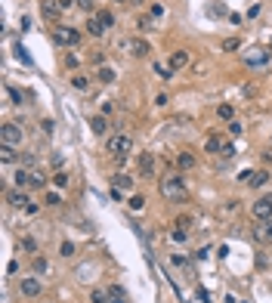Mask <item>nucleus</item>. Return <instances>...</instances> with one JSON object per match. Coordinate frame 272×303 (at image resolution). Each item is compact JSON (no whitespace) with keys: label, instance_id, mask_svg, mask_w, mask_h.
I'll return each mask as SVG.
<instances>
[{"label":"nucleus","instance_id":"obj_1","mask_svg":"<svg viewBox=\"0 0 272 303\" xmlns=\"http://www.w3.org/2000/svg\"><path fill=\"white\" fill-rule=\"evenodd\" d=\"M161 195H164L167 201H189V186L183 183V176L180 173H167V176H161Z\"/></svg>","mask_w":272,"mask_h":303},{"label":"nucleus","instance_id":"obj_2","mask_svg":"<svg viewBox=\"0 0 272 303\" xmlns=\"http://www.w3.org/2000/svg\"><path fill=\"white\" fill-rule=\"evenodd\" d=\"M105 152H108L112 158H118V155H130V152H133V136H130V133H115V136H108Z\"/></svg>","mask_w":272,"mask_h":303},{"label":"nucleus","instance_id":"obj_3","mask_svg":"<svg viewBox=\"0 0 272 303\" xmlns=\"http://www.w3.org/2000/svg\"><path fill=\"white\" fill-rule=\"evenodd\" d=\"M118 47L127 50V53L136 56V59H142V56H149V53H152V47H149V40H146V37H124Z\"/></svg>","mask_w":272,"mask_h":303},{"label":"nucleus","instance_id":"obj_4","mask_svg":"<svg viewBox=\"0 0 272 303\" xmlns=\"http://www.w3.org/2000/svg\"><path fill=\"white\" fill-rule=\"evenodd\" d=\"M251 214H254V220H272V192L269 195H260L257 201L251 204Z\"/></svg>","mask_w":272,"mask_h":303},{"label":"nucleus","instance_id":"obj_5","mask_svg":"<svg viewBox=\"0 0 272 303\" xmlns=\"http://www.w3.org/2000/svg\"><path fill=\"white\" fill-rule=\"evenodd\" d=\"M53 44L59 47H74V44H81V31H74V28H53Z\"/></svg>","mask_w":272,"mask_h":303},{"label":"nucleus","instance_id":"obj_6","mask_svg":"<svg viewBox=\"0 0 272 303\" xmlns=\"http://www.w3.org/2000/svg\"><path fill=\"white\" fill-rule=\"evenodd\" d=\"M22 139H25V130L19 124H3V127H0V142H6V146H22Z\"/></svg>","mask_w":272,"mask_h":303},{"label":"nucleus","instance_id":"obj_7","mask_svg":"<svg viewBox=\"0 0 272 303\" xmlns=\"http://www.w3.org/2000/svg\"><path fill=\"white\" fill-rule=\"evenodd\" d=\"M19 291L25 294V297H40V294H44V285H40L37 279H22Z\"/></svg>","mask_w":272,"mask_h":303},{"label":"nucleus","instance_id":"obj_8","mask_svg":"<svg viewBox=\"0 0 272 303\" xmlns=\"http://www.w3.org/2000/svg\"><path fill=\"white\" fill-rule=\"evenodd\" d=\"M40 10H44V16H47V19H59V16L65 13L59 0H40Z\"/></svg>","mask_w":272,"mask_h":303},{"label":"nucleus","instance_id":"obj_9","mask_svg":"<svg viewBox=\"0 0 272 303\" xmlns=\"http://www.w3.org/2000/svg\"><path fill=\"white\" fill-rule=\"evenodd\" d=\"M254 235H257V241H263V245H272V220H263L254 229Z\"/></svg>","mask_w":272,"mask_h":303},{"label":"nucleus","instance_id":"obj_10","mask_svg":"<svg viewBox=\"0 0 272 303\" xmlns=\"http://www.w3.org/2000/svg\"><path fill=\"white\" fill-rule=\"evenodd\" d=\"M6 201H10L13 207H28V204H31L28 195H25L22 189H10V192H6Z\"/></svg>","mask_w":272,"mask_h":303},{"label":"nucleus","instance_id":"obj_11","mask_svg":"<svg viewBox=\"0 0 272 303\" xmlns=\"http://www.w3.org/2000/svg\"><path fill=\"white\" fill-rule=\"evenodd\" d=\"M186 65H189V50H176V53L170 56V68L180 71V68H186Z\"/></svg>","mask_w":272,"mask_h":303},{"label":"nucleus","instance_id":"obj_12","mask_svg":"<svg viewBox=\"0 0 272 303\" xmlns=\"http://www.w3.org/2000/svg\"><path fill=\"white\" fill-rule=\"evenodd\" d=\"M176 167L180 170H195V152H180L176 155Z\"/></svg>","mask_w":272,"mask_h":303},{"label":"nucleus","instance_id":"obj_13","mask_svg":"<svg viewBox=\"0 0 272 303\" xmlns=\"http://www.w3.org/2000/svg\"><path fill=\"white\" fill-rule=\"evenodd\" d=\"M139 173L142 176H152V173H155V158H152V152L139 155Z\"/></svg>","mask_w":272,"mask_h":303},{"label":"nucleus","instance_id":"obj_14","mask_svg":"<svg viewBox=\"0 0 272 303\" xmlns=\"http://www.w3.org/2000/svg\"><path fill=\"white\" fill-rule=\"evenodd\" d=\"M266 183H269V170H254L251 180H248V186H251V189H263Z\"/></svg>","mask_w":272,"mask_h":303},{"label":"nucleus","instance_id":"obj_15","mask_svg":"<svg viewBox=\"0 0 272 303\" xmlns=\"http://www.w3.org/2000/svg\"><path fill=\"white\" fill-rule=\"evenodd\" d=\"M90 130L96 133V136H102V133L108 130V121H105V115H93V118H90Z\"/></svg>","mask_w":272,"mask_h":303},{"label":"nucleus","instance_id":"obj_16","mask_svg":"<svg viewBox=\"0 0 272 303\" xmlns=\"http://www.w3.org/2000/svg\"><path fill=\"white\" fill-rule=\"evenodd\" d=\"M87 31H90L93 37H102V34H105V25L99 22V16H90V19H87Z\"/></svg>","mask_w":272,"mask_h":303},{"label":"nucleus","instance_id":"obj_17","mask_svg":"<svg viewBox=\"0 0 272 303\" xmlns=\"http://www.w3.org/2000/svg\"><path fill=\"white\" fill-rule=\"evenodd\" d=\"M16 186L19 189H31V170H25V167H19V170H16Z\"/></svg>","mask_w":272,"mask_h":303},{"label":"nucleus","instance_id":"obj_18","mask_svg":"<svg viewBox=\"0 0 272 303\" xmlns=\"http://www.w3.org/2000/svg\"><path fill=\"white\" fill-rule=\"evenodd\" d=\"M96 81H99V84H112V81H115V68L99 65V68H96Z\"/></svg>","mask_w":272,"mask_h":303},{"label":"nucleus","instance_id":"obj_19","mask_svg":"<svg viewBox=\"0 0 272 303\" xmlns=\"http://www.w3.org/2000/svg\"><path fill=\"white\" fill-rule=\"evenodd\" d=\"M108 300L112 303H127V291L121 288V285H112V288H108Z\"/></svg>","mask_w":272,"mask_h":303},{"label":"nucleus","instance_id":"obj_20","mask_svg":"<svg viewBox=\"0 0 272 303\" xmlns=\"http://www.w3.org/2000/svg\"><path fill=\"white\" fill-rule=\"evenodd\" d=\"M0 161H3V164H13V161H16V146L0 142Z\"/></svg>","mask_w":272,"mask_h":303},{"label":"nucleus","instance_id":"obj_21","mask_svg":"<svg viewBox=\"0 0 272 303\" xmlns=\"http://www.w3.org/2000/svg\"><path fill=\"white\" fill-rule=\"evenodd\" d=\"M115 189L130 192V189H133V180H130V176H124V173H115Z\"/></svg>","mask_w":272,"mask_h":303},{"label":"nucleus","instance_id":"obj_22","mask_svg":"<svg viewBox=\"0 0 272 303\" xmlns=\"http://www.w3.org/2000/svg\"><path fill=\"white\" fill-rule=\"evenodd\" d=\"M47 186V173L44 170H31V189H44Z\"/></svg>","mask_w":272,"mask_h":303},{"label":"nucleus","instance_id":"obj_23","mask_svg":"<svg viewBox=\"0 0 272 303\" xmlns=\"http://www.w3.org/2000/svg\"><path fill=\"white\" fill-rule=\"evenodd\" d=\"M136 28L139 31H152L155 28V16H139V19H136Z\"/></svg>","mask_w":272,"mask_h":303},{"label":"nucleus","instance_id":"obj_24","mask_svg":"<svg viewBox=\"0 0 272 303\" xmlns=\"http://www.w3.org/2000/svg\"><path fill=\"white\" fill-rule=\"evenodd\" d=\"M96 16H99V22H102V25H105V31H108V28H115V16H112V13H108V10H99Z\"/></svg>","mask_w":272,"mask_h":303},{"label":"nucleus","instance_id":"obj_25","mask_svg":"<svg viewBox=\"0 0 272 303\" xmlns=\"http://www.w3.org/2000/svg\"><path fill=\"white\" fill-rule=\"evenodd\" d=\"M90 303H112V300H108V291H90Z\"/></svg>","mask_w":272,"mask_h":303},{"label":"nucleus","instance_id":"obj_26","mask_svg":"<svg viewBox=\"0 0 272 303\" xmlns=\"http://www.w3.org/2000/svg\"><path fill=\"white\" fill-rule=\"evenodd\" d=\"M155 74H161V81H170L173 78V68L170 65H155Z\"/></svg>","mask_w":272,"mask_h":303},{"label":"nucleus","instance_id":"obj_27","mask_svg":"<svg viewBox=\"0 0 272 303\" xmlns=\"http://www.w3.org/2000/svg\"><path fill=\"white\" fill-rule=\"evenodd\" d=\"M19 245H22V251H28V254H37V241L34 238H22Z\"/></svg>","mask_w":272,"mask_h":303},{"label":"nucleus","instance_id":"obj_28","mask_svg":"<svg viewBox=\"0 0 272 303\" xmlns=\"http://www.w3.org/2000/svg\"><path fill=\"white\" fill-rule=\"evenodd\" d=\"M238 47H241V40H238V37H226L223 40V50H226V53H232V50H238Z\"/></svg>","mask_w":272,"mask_h":303},{"label":"nucleus","instance_id":"obj_29","mask_svg":"<svg viewBox=\"0 0 272 303\" xmlns=\"http://www.w3.org/2000/svg\"><path fill=\"white\" fill-rule=\"evenodd\" d=\"M53 183H56V186H59V189H65V186H68V173H65V170H59V173H53Z\"/></svg>","mask_w":272,"mask_h":303},{"label":"nucleus","instance_id":"obj_30","mask_svg":"<svg viewBox=\"0 0 272 303\" xmlns=\"http://www.w3.org/2000/svg\"><path fill=\"white\" fill-rule=\"evenodd\" d=\"M71 84H74L78 90H87V87H90V81L84 78V74H74V78H71Z\"/></svg>","mask_w":272,"mask_h":303},{"label":"nucleus","instance_id":"obj_31","mask_svg":"<svg viewBox=\"0 0 272 303\" xmlns=\"http://www.w3.org/2000/svg\"><path fill=\"white\" fill-rule=\"evenodd\" d=\"M142 207H146V198H142V195H133L130 198V210H142Z\"/></svg>","mask_w":272,"mask_h":303},{"label":"nucleus","instance_id":"obj_32","mask_svg":"<svg viewBox=\"0 0 272 303\" xmlns=\"http://www.w3.org/2000/svg\"><path fill=\"white\" fill-rule=\"evenodd\" d=\"M217 115L223 118V121H232V105H220V108H217Z\"/></svg>","mask_w":272,"mask_h":303},{"label":"nucleus","instance_id":"obj_33","mask_svg":"<svg viewBox=\"0 0 272 303\" xmlns=\"http://www.w3.org/2000/svg\"><path fill=\"white\" fill-rule=\"evenodd\" d=\"M266 56H260V50H254V56H248V65H263Z\"/></svg>","mask_w":272,"mask_h":303},{"label":"nucleus","instance_id":"obj_34","mask_svg":"<svg viewBox=\"0 0 272 303\" xmlns=\"http://www.w3.org/2000/svg\"><path fill=\"white\" fill-rule=\"evenodd\" d=\"M59 254H62V257H71V254H74V245H71V241H62V248H59Z\"/></svg>","mask_w":272,"mask_h":303},{"label":"nucleus","instance_id":"obj_35","mask_svg":"<svg viewBox=\"0 0 272 303\" xmlns=\"http://www.w3.org/2000/svg\"><path fill=\"white\" fill-rule=\"evenodd\" d=\"M220 155H223V158H235V146H232V142H226V146L220 149Z\"/></svg>","mask_w":272,"mask_h":303},{"label":"nucleus","instance_id":"obj_36","mask_svg":"<svg viewBox=\"0 0 272 303\" xmlns=\"http://www.w3.org/2000/svg\"><path fill=\"white\" fill-rule=\"evenodd\" d=\"M204 149H207V152H220L223 146H220V139H217V136H210V139H207V146H204Z\"/></svg>","mask_w":272,"mask_h":303},{"label":"nucleus","instance_id":"obj_37","mask_svg":"<svg viewBox=\"0 0 272 303\" xmlns=\"http://www.w3.org/2000/svg\"><path fill=\"white\" fill-rule=\"evenodd\" d=\"M47 204H50V207H59V204H62V198H59L56 192H50V195H47Z\"/></svg>","mask_w":272,"mask_h":303},{"label":"nucleus","instance_id":"obj_38","mask_svg":"<svg viewBox=\"0 0 272 303\" xmlns=\"http://www.w3.org/2000/svg\"><path fill=\"white\" fill-rule=\"evenodd\" d=\"M34 272H47V260H44V257L34 260Z\"/></svg>","mask_w":272,"mask_h":303},{"label":"nucleus","instance_id":"obj_39","mask_svg":"<svg viewBox=\"0 0 272 303\" xmlns=\"http://www.w3.org/2000/svg\"><path fill=\"white\" fill-rule=\"evenodd\" d=\"M229 133H232V136H241V124H238V121H229Z\"/></svg>","mask_w":272,"mask_h":303},{"label":"nucleus","instance_id":"obj_40","mask_svg":"<svg viewBox=\"0 0 272 303\" xmlns=\"http://www.w3.org/2000/svg\"><path fill=\"white\" fill-rule=\"evenodd\" d=\"M189 226H192L189 217H180V220H176V229H186V232H189Z\"/></svg>","mask_w":272,"mask_h":303},{"label":"nucleus","instance_id":"obj_41","mask_svg":"<svg viewBox=\"0 0 272 303\" xmlns=\"http://www.w3.org/2000/svg\"><path fill=\"white\" fill-rule=\"evenodd\" d=\"M78 6H81L84 13H90V16H93V0H78Z\"/></svg>","mask_w":272,"mask_h":303},{"label":"nucleus","instance_id":"obj_42","mask_svg":"<svg viewBox=\"0 0 272 303\" xmlns=\"http://www.w3.org/2000/svg\"><path fill=\"white\" fill-rule=\"evenodd\" d=\"M170 238H173V241H186V229H173V232H170Z\"/></svg>","mask_w":272,"mask_h":303},{"label":"nucleus","instance_id":"obj_43","mask_svg":"<svg viewBox=\"0 0 272 303\" xmlns=\"http://www.w3.org/2000/svg\"><path fill=\"white\" fill-rule=\"evenodd\" d=\"M6 93H10V99H13V102H19V105H22V93H19V90H13V87H10Z\"/></svg>","mask_w":272,"mask_h":303},{"label":"nucleus","instance_id":"obj_44","mask_svg":"<svg viewBox=\"0 0 272 303\" xmlns=\"http://www.w3.org/2000/svg\"><path fill=\"white\" fill-rule=\"evenodd\" d=\"M127 3H130V6H142V3H146V0H127Z\"/></svg>","mask_w":272,"mask_h":303},{"label":"nucleus","instance_id":"obj_45","mask_svg":"<svg viewBox=\"0 0 272 303\" xmlns=\"http://www.w3.org/2000/svg\"><path fill=\"white\" fill-rule=\"evenodd\" d=\"M115 3H127V0H115Z\"/></svg>","mask_w":272,"mask_h":303},{"label":"nucleus","instance_id":"obj_46","mask_svg":"<svg viewBox=\"0 0 272 303\" xmlns=\"http://www.w3.org/2000/svg\"><path fill=\"white\" fill-rule=\"evenodd\" d=\"M241 303H248V300H241Z\"/></svg>","mask_w":272,"mask_h":303}]
</instances>
